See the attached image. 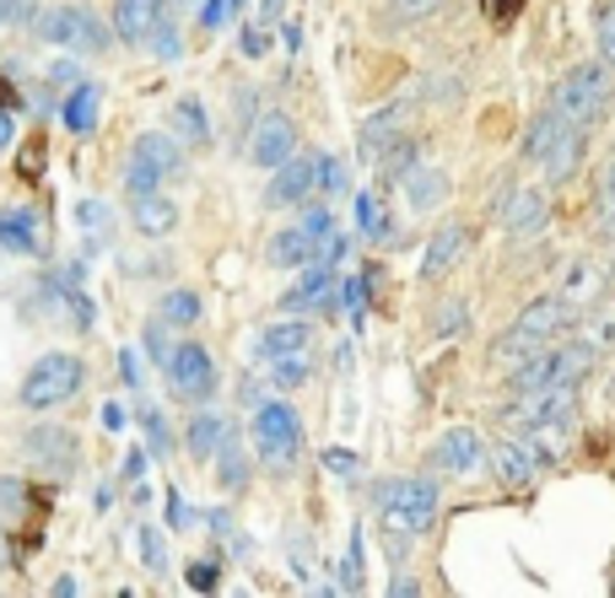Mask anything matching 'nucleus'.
Masks as SVG:
<instances>
[{
	"mask_svg": "<svg viewBox=\"0 0 615 598\" xmlns=\"http://www.w3.org/2000/svg\"><path fill=\"white\" fill-rule=\"evenodd\" d=\"M562 120H573L577 130H594L599 120H611V103H615V71L605 60H583L573 65L567 76L556 81V97Z\"/></svg>",
	"mask_w": 615,
	"mask_h": 598,
	"instance_id": "nucleus-1",
	"label": "nucleus"
},
{
	"mask_svg": "<svg viewBox=\"0 0 615 598\" xmlns=\"http://www.w3.org/2000/svg\"><path fill=\"white\" fill-rule=\"evenodd\" d=\"M372 507H378V518L394 539H416L438 518V485L432 480H383L372 491Z\"/></svg>",
	"mask_w": 615,
	"mask_h": 598,
	"instance_id": "nucleus-2",
	"label": "nucleus"
},
{
	"mask_svg": "<svg viewBox=\"0 0 615 598\" xmlns=\"http://www.w3.org/2000/svg\"><path fill=\"white\" fill-rule=\"evenodd\" d=\"M594 357H599V351H594L583 334H577V340H551V346H540L534 357H524L513 367V394L551 389V383H583Z\"/></svg>",
	"mask_w": 615,
	"mask_h": 598,
	"instance_id": "nucleus-3",
	"label": "nucleus"
},
{
	"mask_svg": "<svg viewBox=\"0 0 615 598\" xmlns=\"http://www.w3.org/2000/svg\"><path fill=\"white\" fill-rule=\"evenodd\" d=\"M82 383H86L82 357L49 351V357L33 361V372L22 378V404H28V410H54V404H65V399L76 394Z\"/></svg>",
	"mask_w": 615,
	"mask_h": 598,
	"instance_id": "nucleus-4",
	"label": "nucleus"
},
{
	"mask_svg": "<svg viewBox=\"0 0 615 598\" xmlns=\"http://www.w3.org/2000/svg\"><path fill=\"white\" fill-rule=\"evenodd\" d=\"M39 39L60 43V49H76V54H103L114 33L103 28L98 11H86V6H60V11H49L39 22Z\"/></svg>",
	"mask_w": 615,
	"mask_h": 598,
	"instance_id": "nucleus-5",
	"label": "nucleus"
},
{
	"mask_svg": "<svg viewBox=\"0 0 615 598\" xmlns=\"http://www.w3.org/2000/svg\"><path fill=\"white\" fill-rule=\"evenodd\" d=\"M577 415V383H551V389H530L502 410V426L508 432H530L545 421H573Z\"/></svg>",
	"mask_w": 615,
	"mask_h": 598,
	"instance_id": "nucleus-6",
	"label": "nucleus"
},
{
	"mask_svg": "<svg viewBox=\"0 0 615 598\" xmlns=\"http://www.w3.org/2000/svg\"><path fill=\"white\" fill-rule=\"evenodd\" d=\"M163 372H167V383H173V394L189 399V404H205V399L216 394V361H211V351L195 346V340H184V346L163 361Z\"/></svg>",
	"mask_w": 615,
	"mask_h": 598,
	"instance_id": "nucleus-7",
	"label": "nucleus"
},
{
	"mask_svg": "<svg viewBox=\"0 0 615 598\" xmlns=\"http://www.w3.org/2000/svg\"><path fill=\"white\" fill-rule=\"evenodd\" d=\"M329 233H335L329 210H303L297 227H287V233L270 238V259H276V265H314V259L325 254Z\"/></svg>",
	"mask_w": 615,
	"mask_h": 598,
	"instance_id": "nucleus-8",
	"label": "nucleus"
},
{
	"mask_svg": "<svg viewBox=\"0 0 615 598\" xmlns=\"http://www.w3.org/2000/svg\"><path fill=\"white\" fill-rule=\"evenodd\" d=\"M254 437H259V453L270 464H291L303 453V426H297V410L291 404H259L254 410Z\"/></svg>",
	"mask_w": 615,
	"mask_h": 598,
	"instance_id": "nucleus-9",
	"label": "nucleus"
},
{
	"mask_svg": "<svg viewBox=\"0 0 615 598\" xmlns=\"http://www.w3.org/2000/svg\"><path fill=\"white\" fill-rule=\"evenodd\" d=\"M530 346H551V340H567L577 329V308L556 291V297H534L530 308L519 313V323H513Z\"/></svg>",
	"mask_w": 615,
	"mask_h": 598,
	"instance_id": "nucleus-10",
	"label": "nucleus"
},
{
	"mask_svg": "<svg viewBox=\"0 0 615 598\" xmlns=\"http://www.w3.org/2000/svg\"><path fill=\"white\" fill-rule=\"evenodd\" d=\"M481 458H486V437L475 426H449L432 442V470L438 475H470V470H481Z\"/></svg>",
	"mask_w": 615,
	"mask_h": 598,
	"instance_id": "nucleus-11",
	"label": "nucleus"
},
{
	"mask_svg": "<svg viewBox=\"0 0 615 598\" xmlns=\"http://www.w3.org/2000/svg\"><path fill=\"white\" fill-rule=\"evenodd\" d=\"M291 157H297V124L287 114H265L248 135V162L254 167H281Z\"/></svg>",
	"mask_w": 615,
	"mask_h": 598,
	"instance_id": "nucleus-12",
	"label": "nucleus"
},
{
	"mask_svg": "<svg viewBox=\"0 0 615 598\" xmlns=\"http://www.w3.org/2000/svg\"><path fill=\"white\" fill-rule=\"evenodd\" d=\"M163 22H167L163 0H114V33L124 43H152Z\"/></svg>",
	"mask_w": 615,
	"mask_h": 598,
	"instance_id": "nucleus-13",
	"label": "nucleus"
},
{
	"mask_svg": "<svg viewBox=\"0 0 615 598\" xmlns=\"http://www.w3.org/2000/svg\"><path fill=\"white\" fill-rule=\"evenodd\" d=\"M22 447H28L33 464L54 470V475H71V470H76V437L60 432V426H33V432L22 437Z\"/></svg>",
	"mask_w": 615,
	"mask_h": 598,
	"instance_id": "nucleus-14",
	"label": "nucleus"
},
{
	"mask_svg": "<svg viewBox=\"0 0 615 598\" xmlns=\"http://www.w3.org/2000/svg\"><path fill=\"white\" fill-rule=\"evenodd\" d=\"M545 216H551L545 189H513V195H508V205H502V227H508L519 243L540 238V233H545Z\"/></svg>",
	"mask_w": 615,
	"mask_h": 598,
	"instance_id": "nucleus-15",
	"label": "nucleus"
},
{
	"mask_svg": "<svg viewBox=\"0 0 615 598\" xmlns=\"http://www.w3.org/2000/svg\"><path fill=\"white\" fill-rule=\"evenodd\" d=\"M314 189H319V162L291 157L276 167V178H270V189H265V205H303Z\"/></svg>",
	"mask_w": 615,
	"mask_h": 598,
	"instance_id": "nucleus-16",
	"label": "nucleus"
},
{
	"mask_svg": "<svg viewBox=\"0 0 615 598\" xmlns=\"http://www.w3.org/2000/svg\"><path fill=\"white\" fill-rule=\"evenodd\" d=\"M492 470L508 491H524V485H534V475H540V458L530 453L524 437H502V442H492Z\"/></svg>",
	"mask_w": 615,
	"mask_h": 598,
	"instance_id": "nucleus-17",
	"label": "nucleus"
},
{
	"mask_svg": "<svg viewBox=\"0 0 615 598\" xmlns=\"http://www.w3.org/2000/svg\"><path fill=\"white\" fill-rule=\"evenodd\" d=\"M329 297H335V265H303V280L281 297V308L287 313H314V308H325Z\"/></svg>",
	"mask_w": 615,
	"mask_h": 598,
	"instance_id": "nucleus-18",
	"label": "nucleus"
},
{
	"mask_svg": "<svg viewBox=\"0 0 615 598\" xmlns=\"http://www.w3.org/2000/svg\"><path fill=\"white\" fill-rule=\"evenodd\" d=\"M308 340H314L308 319H287V323H270V329L254 340V351H259V361H281V357H303Z\"/></svg>",
	"mask_w": 615,
	"mask_h": 598,
	"instance_id": "nucleus-19",
	"label": "nucleus"
},
{
	"mask_svg": "<svg viewBox=\"0 0 615 598\" xmlns=\"http://www.w3.org/2000/svg\"><path fill=\"white\" fill-rule=\"evenodd\" d=\"M130 216H135V227H141L146 238H167V233L178 227V205H173L163 189H152V195H130Z\"/></svg>",
	"mask_w": 615,
	"mask_h": 598,
	"instance_id": "nucleus-20",
	"label": "nucleus"
},
{
	"mask_svg": "<svg viewBox=\"0 0 615 598\" xmlns=\"http://www.w3.org/2000/svg\"><path fill=\"white\" fill-rule=\"evenodd\" d=\"M130 157H141L146 167H157L163 178H178V173H184V146H178V135H173V130H167V135H163V130L141 135Z\"/></svg>",
	"mask_w": 615,
	"mask_h": 598,
	"instance_id": "nucleus-21",
	"label": "nucleus"
},
{
	"mask_svg": "<svg viewBox=\"0 0 615 598\" xmlns=\"http://www.w3.org/2000/svg\"><path fill=\"white\" fill-rule=\"evenodd\" d=\"M459 254H464V227L449 221V227H438L432 243H427V254H421V276H427V280L449 276L453 265H459Z\"/></svg>",
	"mask_w": 615,
	"mask_h": 598,
	"instance_id": "nucleus-22",
	"label": "nucleus"
},
{
	"mask_svg": "<svg viewBox=\"0 0 615 598\" xmlns=\"http://www.w3.org/2000/svg\"><path fill=\"white\" fill-rule=\"evenodd\" d=\"M567 130H573V120H562V109H556V103H551V109H540V114H534V124L524 130V157L545 162V157H551V146H556Z\"/></svg>",
	"mask_w": 615,
	"mask_h": 598,
	"instance_id": "nucleus-23",
	"label": "nucleus"
},
{
	"mask_svg": "<svg viewBox=\"0 0 615 598\" xmlns=\"http://www.w3.org/2000/svg\"><path fill=\"white\" fill-rule=\"evenodd\" d=\"M449 199V173L443 167H410L406 173V205L410 210H438Z\"/></svg>",
	"mask_w": 615,
	"mask_h": 598,
	"instance_id": "nucleus-24",
	"label": "nucleus"
},
{
	"mask_svg": "<svg viewBox=\"0 0 615 598\" xmlns=\"http://www.w3.org/2000/svg\"><path fill=\"white\" fill-rule=\"evenodd\" d=\"M519 437L530 442V453L540 458V470H545V464H562V458H567L573 421H545V426H530V432H519Z\"/></svg>",
	"mask_w": 615,
	"mask_h": 598,
	"instance_id": "nucleus-25",
	"label": "nucleus"
},
{
	"mask_svg": "<svg viewBox=\"0 0 615 598\" xmlns=\"http://www.w3.org/2000/svg\"><path fill=\"white\" fill-rule=\"evenodd\" d=\"M599 291H605V270H599L594 259H573V265L562 270V297H567L573 308H588Z\"/></svg>",
	"mask_w": 615,
	"mask_h": 598,
	"instance_id": "nucleus-26",
	"label": "nucleus"
},
{
	"mask_svg": "<svg viewBox=\"0 0 615 598\" xmlns=\"http://www.w3.org/2000/svg\"><path fill=\"white\" fill-rule=\"evenodd\" d=\"M167 130H173L184 146H211V120H205L201 97H178L173 114H167Z\"/></svg>",
	"mask_w": 615,
	"mask_h": 598,
	"instance_id": "nucleus-27",
	"label": "nucleus"
},
{
	"mask_svg": "<svg viewBox=\"0 0 615 598\" xmlns=\"http://www.w3.org/2000/svg\"><path fill=\"white\" fill-rule=\"evenodd\" d=\"M0 248H11V254H39V216H33V210H6V216H0Z\"/></svg>",
	"mask_w": 615,
	"mask_h": 598,
	"instance_id": "nucleus-28",
	"label": "nucleus"
},
{
	"mask_svg": "<svg viewBox=\"0 0 615 598\" xmlns=\"http://www.w3.org/2000/svg\"><path fill=\"white\" fill-rule=\"evenodd\" d=\"M583 135H588V130H577V124H573V130L551 146V157L540 162L551 184H562V178H573V173H577V162H583Z\"/></svg>",
	"mask_w": 615,
	"mask_h": 598,
	"instance_id": "nucleus-29",
	"label": "nucleus"
},
{
	"mask_svg": "<svg viewBox=\"0 0 615 598\" xmlns=\"http://www.w3.org/2000/svg\"><path fill=\"white\" fill-rule=\"evenodd\" d=\"M410 114V103H389V109H378L372 120H362V146H368V157H378L389 141H394V130L406 124Z\"/></svg>",
	"mask_w": 615,
	"mask_h": 598,
	"instance_id": "nucleus-30",
	"label": "nucleus"
},
{
	"mask_svg": "<svg viewBox=\"0 0 615 598\" xmlns=\"http://www.w3.org/2000/svg\"><path fill=\"white\" fill-rule=\"evenodd\" d=\"M222 442H227V421H222V415H205V410L189 421V432H184V447H189L195 458H216Z\"/></svg>",
	"mask_w": 615,
	"mask_h": 598,
	"instance_id": "nucleus-31",
	"label": "nucleus"
},
{
	"mask_svg": "<svg viewBox=\"0 0 615 598\" xmlns=\"http://www.w3.org/2000/svg\"><path fill=\"white\" fill-rule=\"evenodd\" d=\"M60 114H65V124H71L76 135H92V130H98V86H86V81H82V86L65 97V109H60Z\"/></svg>",
	"mask_w": 615,
	"mask_h": 598,
	"instance_id": "nucleus-32",
	"label": "nucleus"
},
{
	"mask_svg": "<svg viewBox=\"0 0 615 598\" xmlns=\"http://www.w3.org/2000/svg\"><path fill=\"white\" fill-rule=\"evenodd\" d=\"M357 227H362V238H372V243H383L389 233H394L389 210H383V205H378L372 195H357Z\"/></svg>",
	"mask_w": 615,
	"mask_h": 598,
	"instance_id": "nucleus-33",
	"label": "nucleus"
},
{
	"mask_svg": "<svg viewBox=\"0 0 615 598\" xmlns=\"http://www.w3.org/2000/svg\"><path fill=\"white\" fill-rule=\"evenodd\" d=\"M163 319L178 323V329L201 323V297H195V291H167V297H163Z\"/></svg>",
	"mask_w": 615,
	"mask_h": 598,
	"instance_id": "nucleus-34",
	"label": "nucleus"
},
{
	"mask_svg": "<svg viewBox=\"0 0 615 598\" xmlns=\"http://www.w3.org/2000/svg\"><path fill=\"white\" fill-rule=\"evenodd\" d=\"M163 184H167L163 173H157V167H146L141 157L124 162V189H130V195H152V189H163Z\"/></svg>",
	"mask_w": 615,
	"mask_h": 598,
	"instance_id": "nucleus-35",
	"label": "nucleus"
},
{
	"mask_svg": "<svg viewBox=\"0 0 615 598\" xmlns=\"http://www.w3.org/2000/svg\"><path fill=\"white\" fill-rule=\"evenodd\" d=\"M184 582H189L195 594H216V588H222V571H216V560H189Z\"/></svg>",
	"mask_w": 615,
	"mask_h": 598,
	"instance_id": "nucleus-36",
	"label": "nucleus"
},
{
	"mask_svg": "<svg viewBox=\"0 0 615 598\" xmlns=\"http://www.w3.org/2000/svg\"><path fill=\"white\" fill-rule=\"evenodd\" d=\"M244 0H201V11H195V22H201L205 33H216L222 22H227V11H238Z\"/></svg>",
	"mask_w": 615,
	"mask_h": 598,
	"instance_id": "nucleus-37",
	"label": "nucleus"
},
{
	"mask_svg": "<svg viewBox=\"0 0 615 598\" xmlns=\"http://www.w3.org/2000/svg\"><path fill=\"white\" fill-rule=\"evenodd\" d=\"M39 22V0H0V28H22Z\"/></svg>",
	"mask_w": 615,
	"mask_h": 598,
	"instance_id": "nucleus-38",
	"label": "nucleus"
},
{
	"mask_svg": "<svg viewBox=\"0 0 615 598\" xmlns=\"http://www.w3.org/2000/svg\"><path fill=\"white\" fill-rule=\"evenodd\" d=\"M141 421H146V437H152V453H157V458H167V447H173V432H167V421L157 415V410H152V404L141 410Z\"/></svg>",
	"mask_w": 615,
	"mask_h": 598,
	"instance_id": "nucleus-39",
	"label": "nucleus"
},
{
	"mask_svg": "<svg viewBox=\"0 0 615 598\" xmlns=\"http://www.w3.org/2000/svg\"><path fill=\"white\" fill-rule=\"evenodd\" d=\"M583 340H588L594 351H615V313H605V319H588V323H583Z\"/></svg>",
	"mask_w": 615,
	"mask_h": 598,
	"instance_id": "nucleus-40",
	"label": "nucleus"
},
{
	"mask_svg": "<svg viewBox=\"0 0 615 598\" xmlns=\"http://www.w3.org/2000/svg\"><path fill=\"white\" fill-rule=\"evenodd\" d=\"M319 189H325V195H340V189H346V162L340 157H319Z\"/></svg>",
	"mask_w": 615,
	"mask_h": 598,
	"instance_id": "nucleus-41",
	"label": "nucleus"
},
{
	"mask_svg": "<svg viewBox=\"0 0 615 598\" xmlns=\"http://www.w3.org/2000/svg\"><path fill=\"white\" fill-rule=\"evenodd\" d=\"M438 6L443 0H394V17L400 22H427V17H438Z\"/></svg>",
	"mask_w": 615,
	"mask_h": 598,
	"instance_id": "nucleus-42",
	"label": "nucleus"
},
{
	"mask_svg": "<svg viewBox=\"0 0 615 598\" xmlns=\"http://www.w3.org/2000/svg\"><path fill=\"white\" fill-rule=\"evenodd\" d=\"M303 378H308V361H303V357H281V361H276V383H281V389L303 383Z\"/></svg>",
	"mask_w": 615,
	"mask_h": 598,
	"instance_id": "nucleus-43",
	"label": "nucleus"
},
{
	"mask_svg": "<svg viewBox=\"0 0 615 598\" xmlns=\"http://www.w3.org/2000/svg\"><path fill=\"white\" fill-rule=\"evenodd\" d=\"M599 60H605V65L615 71V6L605 11V17H599Z\"/></svg>",
	"mask_w": 615,
	"mask_h": 598,
	"instance_id": "nucleus-44",
	"label": "nucleus"
},
{
	"mask_svg": "<svg viewBox=\"0 0 615 598\" xmlns=\"http://www.w3.org/2000/svg\"><path fill=\"white\" fill-rule=\"evenodd\" d=\"M432 329H438L443 340H449V334H459V329H464V302H449V308L438 313V323H432Z\"/></svg>",
	"mask_w": 615,
	"mask_h": 598,
	"instance_id": "nucleus-45",
	"label": "nucleus"
},
{
	"mask_svg": "<svg viewBox=\"0 0 615 598\" xmlns=\"http://www.w3.org/2000/svg\"><path fill=\"white\" fill-rule=\"evenodd\" d=\"M141 556L152 560V566H157V571H163V566H167V556H163V539H157V534H152V528H141Z\"/></svg>",
	"mask_w": 615,
	"mask_h": 598,
	"instance_id": "nucleus-46",
	"label": "nucleus"
},
{
	"mask_svg": "<svg viewBox=\"0 0 615 598\" xmlns=\"http://www.w3.org/2000/svg\"><path fill=\"white\" fill-rule=\"evenodd\" d=\"M152 49H157L163 60H178V33H173V22H163V28H157V39H152Z\"/></svg>",
	"mask_w": 615,
	"mask_h": 598,
	"instance_id": "nucleus-47",
	"label": "nucleus"
},
{
	"mask_svg": "<svg viewBox=\"0 0 615 598\" xmlns=\"http://www.w3.org/2000/svg\"><path fill=\"white\" fill-rule=\"evenodd\" d=\"M76 221H82V227H109V210H103L98 199H86V205H76Z\"/></svg>",
	"mask_w": 615,
	"mask_h": 598,
	"instance_id": "nucleus-48",
	"label": "nucleus"
},
{
	"mask_svg": "<svg viewBox=\"0 0 615 598\" xmlns=\"http://www.w3.org/2000/svg\"><path fill=\"white\" fill-rule=\"evenodd\" d=\"M325 464L335 470V475H351V470H357V458H351V453H340V447H329Z\"/></svg>",
	"mask_w": 615,
	"mask_h": 598,
	"instance_id": "nucleus-49",
	"label": "nucleus"
},
{
	"mask_svg": "<svg viewBox=\"0 0 615 598\" xmlns=\"http://www.w3.org/2000/svg\"><path fill=\"white\" fill-rule=\"evenodd\" d=\"M0 507H22V485L17 480H0Z\"/></svg>",
	"mask_w": 615,
	"mask_h": 598,
	"instance_id": "nucleus-50",
	"label": "nucleus"
},
{
	"mask_svg": "<svg viewBox=\"0 0 615 598\" xmlns=\"http://www.w3.org/2000/svg\"><path fill=\"white\" fill-rule=\"evenodd\" d=\"M22 173H28V178H33V173H43V141H33V152L22 157Z\"/></svg>",
	"mask_w": 615,
	"mask_h": 598,
	"instance_id": "nucleus-51",
	"label": "nucleus"
},
{
	"mask_svg": "<svg viewBox=\"0 0 615 598\" xmlns=\"http://www.w3.org/2000/svg\"><path fill=\"white\" fill-rule=\"evenodd\" d=\"M362 297H368L362 280H346V308H351V313H362Z\"/></svg>",
	"mask_w": 615,
	"mask_h": 598,
	"instance_id": "nucleus-52",
	"label": "nucleus"
},
{
	"mask_svg": "<svg viewBox=\"0 0 615 598\" xmlns=\"http://www.w3.org/2000/svg\"><path fill=\"white\" fill-rule=\"evenodd\" d=\"M244 54H254V60H259V54H265V39H259V33H254V28H248V33H244Z\"/></svg>",
	"mask_w": 615,
	"mask_h": 598,
	"instance_id": "nucleus-53",
	"label": "nucleus"
},
{
	"mask_svg": "<svg viewBox=\"0 0 615 598\" xmlns=\"http://www.w3.org/2000/svg\"><path fill=\"white\" fill-rule=\"evenodd\" d=\"M167 518H173V523H184V518H189V513H184V502H178L173 491H167Z\"/></svg>",
	"mask_w": 615,
	"mask_h": 598,
	"instance_id": "nucleus-54",
	"label": "nucleus"
},
{
	"mask_svg": "<svg viewBox=\"0 0 615 598\" xmlns=\"http://www.w3.org/2000/svg\"><path fill=\"white\" fill-rule=\"evenodd\" d=\"M513 11H519V0H492V17H502V22H508Z\"/></svg>",
	"mask_w": 615,
	"mask_h": 598,
	"instance_id": "nucleus-55",
	"label": "nucleus"
},
{
	"mask_svg": "<svg viewBox=\"0 0 615 598\" xmlns=\"http://www.w3.org/2000/svg\"><path fill=\"white\" fill-rule=\"evenodd\" d=\"M11 146V114H0V152Z\"/></svg>",
	"mask_w": 615,
	"mask_h": 598,
	"instance_id": "nucleus-56",
	"label": "nucleus"
},
{
	"mask_svg": "<svg viewBox=\"0 0 615 598\" xmlns=\"http://www.w3.org/2000/svg\"><path fill=\"white\" fill-rule=\"evenodd\" d=\"M605 243L615 248V210H605Z\"/></svg>",
	"mask_w": 615,
	"mask_h": 598,
	"instance_id": "nucleus-57",
	"label": "nucleus"
},
{
	"mask_svg": "<svg viewBox=\"0 0 615 598\" xmlns=\"http://www.w3.org/2000/svg\"><path fill=\"white\" fill-rule=\"evenodd\" d=\"M6 560H11V550H6V534H0V566H6Z\"/></svg>",
	"mask_w": 615,
	"mask_h": 598,
	"instance_id": "nucleus-58",
	"label": "nucleus"
},
{
	"mask_svg": "<svg viewBox=\"0 0 615 598\" xmlns=\"http://www.w3.org/2000/svg\"><path fill=\"white\" fill-rule=\"evenodd\" d=\"M605 399H611V404H615V372H611V383H605Z\"/></svg>",
	"mask_w": 615,
	"mask_h": 598,
	"instance_id": "nucleus-59",
	"label": "nucleus"
},
{
	"mask_svg": "<svg viewBox=\"0 0 615 598\" xmlns=\"http://www.w3.org/2000/svg\"><path fill=\"white\" fill-rule=\"evenodd\" d=\"M611 276H615V265H611Z\"/></svg>",
	"mask_w": 615,
	"mask_h": 598,
	"instance_id": "nucleus-60",
	"label": "nucleus"
}]
</instances>
